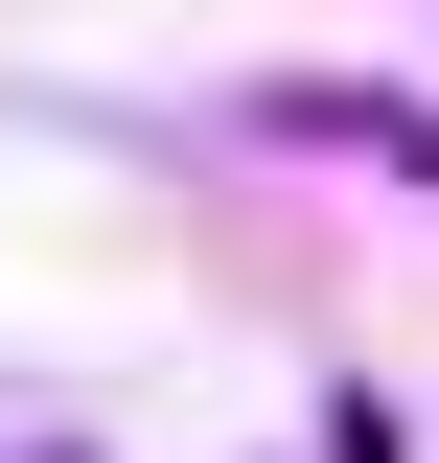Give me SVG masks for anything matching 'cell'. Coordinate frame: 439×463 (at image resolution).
Wrapping results in <instances>:
<instances>
[{
	"label": "cell",
	"instance_id": "obj_1",
	"mask_svg": "<svg viewBox=\"0 0 439 463\" xmlns=\"http://www.w3.org/2000/svg\"><path fill=\"white\" fill-rule=\"evenodd\" d=\"M277 139H324V163H416V185H439V116H393V93H277Z\"/></svg>",
	"mask_w": 439,
	"mask_h": 463
},
{
	"label": "cell",
	"instance_id": "obj_2",
	"mask_svg": "<svg viewBox=\"0 0 439 463\" xmlns=\"http://www.w3.org/2000/svg\"><path fill=\"white\" fill-rule=\"evenodd\" d=\"M23 463H70V440H23Z\"/></svg>",
	"mask_w": 439,
	"mask_h": 463
}]
</instances>
